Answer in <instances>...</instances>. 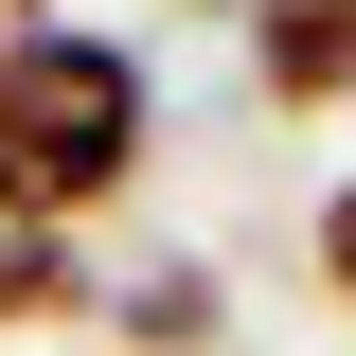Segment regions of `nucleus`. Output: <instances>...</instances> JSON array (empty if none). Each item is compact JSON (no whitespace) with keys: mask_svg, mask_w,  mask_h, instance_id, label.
Returning <instances> with one entry per match:
<instances>
[{"mask_svg":"<svg viewBox=\"0 0 356 356\" xmlns=\"http://www.w3.org/2000/svg\"><path fill=\"white\" fill-rule=\"evenodd\" d=\"M54 321H107L89 232H0V339H54Z\"/></svg>","mask_w":356,"mask_h":356,"instance_id":"20e7f679","label":"nucleus"},{"mask_svg":"<svg viewBox=\"0 0 356 356\" xmlns=\"http://www.w3.org/2000/svg\"><path fill=\"white\" fill-rule=\"evenodd\" d=\"M143 161H161V72L125 36L54 18L0 54V232H89Z\"/></svg>","mask_w":356,"mask_h":356,"instance_id":"f257e3e1","label":"nucleus"},{"mask_svg":"<svg viewBox=\"0 0 356 356\" xmlns=\"http://www.w3.org/2000/svg\"><path fill=\"white\" fill-rule=\"evenodd\" d=\"M250 89L303 125V107H356V0H250Z\"/></svg>","mask_w":356,"mask_h":356,"instance_id":"f03ea898","label":"nucleus"},{"mask_svg":"<svg viewBox=\"0 0 356 356\" xmlns=\"http://www.w3.org/2000/svg\"><path fill=\"white\" fill-rule=\"evenodd\" d=\"M107 339H125V356H214L232 339V285L196 250H143V267H107Z\"/></svg>","mask_w":356,"mask_h":356,"instance_id":"7ed1b4c3","label":"nucleus"},{"mask_svg":"<svg viewBox=\"0 0 356 356\" xmlns=\"http://www.w3.org/2000/svg\"><path fill=\"white\" fill-rule=\"evenodd\" d=\"M232 18H250V0H232Z\"/></svg>","mask_w":356,"mask_h":356,"instance_id":"423d86ee","label":"nucleus"},{"mask_svg":"<svg viewBox=\"0 0 356 356\" xmlns=\"http://www.w3.org/2000/svg\"><path fill=\"white\" fill-rule=\"evenodd\" d=\"M303 267H321V303H356V178H339V196L303 214Z\"/></svg>","mask_w":356,"mask_h":356,"instance_id":"39448f33","label":"nucleus"}]
</instances>
